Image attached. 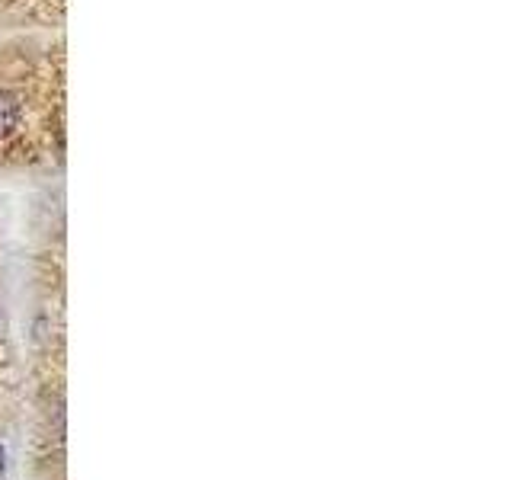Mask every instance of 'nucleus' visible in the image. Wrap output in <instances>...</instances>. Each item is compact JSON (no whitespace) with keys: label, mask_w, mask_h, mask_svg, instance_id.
Returning <instances> with one entry per match:
<instances>
[{"label":"nucleus","mask_w":512,"mask_h":480,"mask_svg":"<svg viewBox=\"0 0 512 480\" xmlns=\"http://www.w3.org/2000/svg\"><path fill=\"white\" fill-rule=\"evenodd\" d=\"M0 474H4V448H0Z\"/></svg>","instance_id":"obj_1"}]
</instances>
